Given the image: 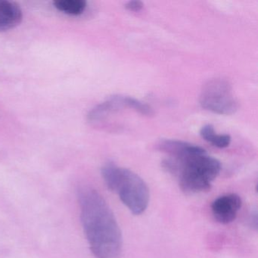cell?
<instances>
[{
    "mask_svg": "<svg viewBox=\"0 0 258 258\" xmlns=\"http://www.w3.org/2000/svg\"><path fill=\"white\" fill-rule=\"evenodd\" d=\"M158 149L169 155L162 162L164 170L177 179L181 189L188 194L211 189L221 170L220 161L196 145L167 139L160 141Z\"/></svg>",
    "mask_w": 258,
    "mask_h": 258,
    "instance_id": "cell-1",
    "label": "cell"
},
{
    "mask_svg": "<svg viewBox=\"0 0 258 258\" xmlns=\"http://www.w3.org/2000/svg\"><path fill=\"white\" fill-rule=\"evenodd\" d=\"M83 228L96 258H116L122 250V234L105 199L96 190L83 188L78 195Z\"/></svg>",
    "mask_w": 258,
    "mask_h": 258,
    "instance_id": "cell-2",
    "label": "cell"
},
{
    "mask_svg": "<svg viewBox=\"0 0 258 258\" xmlns=\"http://www.w3.org/2000/svg\"><path fill=\"white\" fill-rule=\"evenodd\" d=\"M107 187L118 195L121 202L134 214H143L149 202V190L145 181L129 169L108 163L102 168Z\"/></svg>",
    "mask_w": 258,
    "mask_h": 258,
    "instance_id": "cell-3",
    "label": "cell"
},
{
    "mask_svg": "<svg viewBox=\"0 0 258 258\" xmlns=\"http://www.w3.org/2000/svg\"><path fill=\"white\" fill-rule=\"evenodd\" d=\"M199 102L204 109L223 115L234 114L238 107L232 86L223 78L208 81L202 87Z\"/></svg>",
    "mask_w": 258,
    "mask_h": 258,
    "instance_id": "cell-4",
    "label": "cell"
},
{
    "mask_svg": "<svg viewBox=\"0 0 258 258\" xmlns=\"http://www.w3.org/2000/svg\"><path fill=\"white\" fill-rule=\"evenodd\" d=\"M241 199L236 194H227L217 198L211 205L214 218L222 224H227L236 218L241 209Z\"/></svg>",
    "mask_w": 258,
    "mask_h": 258,
    "instance_id": "cell-5",
    "label": "cell"
},
{
    "mask_svg": "<svg viewBox=\"0 0 258 258\" xmlns=\"http://www.w3.org/2000/svg\"><path fill=\"white\" fill-rule=\"evenodd\" d=\"M23 14L16 3L0 0V32L13 29L22 22Z\"/></svg>",
    "mask_w": 258,
    "mask_h": 258,
    "instance_id": "cell-6",
    "label": "cell"
},
{
    "mask_svg": "<svg viewBox=\"0 0 258 258\" xmlns=\"http://www.w3.org/2000/svg\"><path fill=\"white\" fill-rule=\"evenodd\" d=\"M202 139L219 149H225L230 145L232 138L228 134H217L214 126L206 124L200 130Z\"/></svg>",
    "mask_w": 258,
    "mask_h": 258,
    "instance_id": "cell-7",
    "label": "cell"
},
{
    "mask_svg": "<svg viewBox=\"0 0 258 258\" xmlns=\"http://www.w3.org/2000/svg\"><path fill=\"white\" fill-rule=\"evenodd\" d=\"M54 7L64 14L78 16L85 11L87 4L84 0H58L54 2Z\"/></svg>",
    "mask_w": 258,
    "mask_h": 258,
    "instance_id": "cell-8",
    "label": "cell"
},
{
    "mask_svg": "<svg viewBox=\"0 0 258 258\" xmlns=\"http://www.w3.org/2000/svg\"><path fill=\"white\" fill-rule=\"evenodd\" d=\"M143 4L139 0L129 1L125 4V8L131 12H139L143 8Z\"/></svg>",
    "mask_w": 258,
    "mask_h": 258,
    "instance_id": "cell-9",
    "label": "cell"
}]
</instances>
